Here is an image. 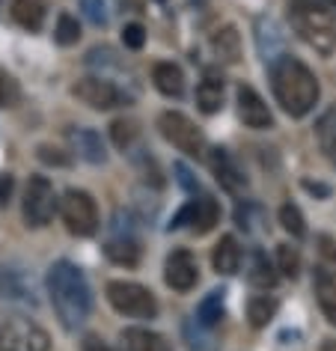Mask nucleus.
Instances as JSON below:
<instances>
[{
    "instance_id": "nucleus-1",
    "label": "nucleus",
    "mask_w": 336,
    "mask_h": 351,
    "mask_svg": "<svg viewBox=\"0 0 336 351\" xmlns=\"http://www.w3.org/2000/svg\"><path fill=\"white\" fill-rule=\"evenodd\" d=\"M271 90L280 108L295 119L307 117L318 104V95H322V86H318L315 75L309 72V66L289 54H283L271 63Z\"/></svg>"
},
{
    "instance_id": "nucleus-2",
    "label": "nucleus",
    "mask_w": 336,
    "mask_h": 351,
    "mask_svg": "<svg viewBox=\"0 0 336 351\" xmlns=\"http://www.w3.org/2000/svg\"><path fill=\"white\" fill-rule=\"evenodd\" d=\"M48 295H51V304H54V313L69 330L81 328L90 319V310H93L90 286H86V277L81 274V268L72 265V262L60 259L48 268Z\"/></svg>"
},
{
    "instance_id": "nucleus-3",
    "label": "nucleus",
    "mask_w": 336,
    "mask_h": 351,
    "mask_svg": "<svg viewBox=\"0 0 336 351\" xmlns=\"http://www.w3.org/2000/svg\"><path fill=\"white\" fill-rule=\"evenodd\" d=\"M289 21L298 36L318 54L336 51V19L327 0H289Z\"/></svg>"
},
{
    "instance_id": "nucleus-4",
    "label": "nucleus",
    "mask_w": 336,
    "mask_h": 351,
    "mask_svg": "<svg viewBox=\"0 0 336 351\" xmlns=\"http://www.w3.org/2000/svg\"><path fill=\"white\" fill-rule=\"evenodd\" d=\"M108 301L117 313L128 319H155L158 301L146 286L131 283V280H110L108 283Z\"/></svg>"
},
{
    "instance_id": "nucleus-5",
    "label": "nucleus",
    "mask_w": 336,
    "mask_h": 351,
    "mask_svg": "<svg viewBox=\"0 0 336 351\" xmlns=\"http://www.w3.org/2000/svg\"><path fill=\"white\" fill-rule=\"evenodd\" d=\"M158 128H161V134L170 140L179 152L191 155V158H200L206 152V137H202V131L193 125L184 113H179V110L161 113V117H158Z\"/></svg>"
},
{
    "instance_id": "nucleus-6",
    "label": "nucleus",
    "mask_w": 336,
    "mask_h": 351,
    "mask_svg": "<svg viewBox=\"0 0 336 351\" xmlns=\"http://www.w3.org/2000/svg\"><path fill=\"white\" fill-rule=\"evenodd\" d=\"M60 212H63V221L69 226V232L81 235H93L99 230V206H95V199L86 194V191H66L63 203H60Z\"/></svg>"
},
{
    "instance_id": "nucleus-7",
    "label": "nucleus",
    "mask_w": 336,
    "mask_h": 351,
    "mask_svg": "<svg viewBox=\"0 0 336 351\" xmlns=\"http://www.w3.org/2000/svg\"><path fill=\"white\" fill-rule=\"evenodd\" d=\"M51 337L30 319H10L0 324V351H48Z\"/></svg>"
},
{
    "instance_id": "nucleus-8",
    "label": "nucleus",
    "mask_w": 336,
    "mask_h": 351,
    "mask_svg": "<svg viewBox=\"0 0 336 351\" xmlns=\"http://www.w3.org/2000/svg\"><path fill=\"white\" fill-rule=\"evenodd\" d=\"M57 212L54 185L45 176H33L27 191H24V221L30 226H45Z\"/></svg>"
},
{
    "instance_id": "nucleus-9",
    "label": "nucleus",
    "mask_w": 336,
    "mask_h": 351,
    "mask_svg": "<svg viewBox=\"0 0 336 351\" xmlns=\"http://www.w3.org/2000/svg\"><path fill=\"white\" fill-rule=\"evenodd\" d=\"M217 221H220L217 199L211 197V194H200L197 199H191V203L173 217L170 226H173V230H182V226H188V230H193L197 235H206V232L215 230Z\"/></svg>"
},
{
    "instance_id": "nucleus-10",
    "label": "nucleus",
    "mask_w": 336,
    "mask_h": 351,
    "mask_svg": "<svg viewBox=\"0 0 336 351\" xmlns=\"http://www.w3.org/2000/svg\"><path fill=\"white\" fill-rule=\"evenodd\" d=\"M75 95L84 104H90L93 110H110L128 101V95L108 77H84V81L75 84Z\"/></svg>"
},
{
    "instance_id": "nucleus-11",
    "label": "nucleus",
    "mask_w": 336,
    "mask_h": 351,
    "mask_svg": "<svg viewBox=\"0 0 336 351\" xmlns=\"http://www.w3.org/2000/svg\"><path fill=\"white\" fill-rule=\"evenodd\" d=\"M164 280L176 292H191L200 280V265L188 250H173L164 265Z\"/></svg>"
},
{
    "instance_id": "nucleus-12",
    "label": "nucleus",
    "mask_w": 336,
    "mask_h": 351,
    "mask_svg": "<svg viewBox=\"0 0 336 351\" xmlns=\"http://www.w3.org/2000/svg\"><path fill=\"white\" fill-rule=\"evenodd\" d=\"M208 164H211L215 179L220 182V188H224L226 194H244V191H247V176L238 170L235 158L229 155L226 149H211Z\"/></svg>"
},
{
    "instance_id": "nucleus-13",
    "label": "nucleus",
    "mask_w": 336,
    "mask_h": 351,
    "mask_svg": "<svg viewBox=\"0 0 336 351\" xmlns=\"http://www.w3.org/2000/svg\"><path fill=\"white\" fill-rule=\"evenodd\" d=\"M238 117H241V122L247 128H271L274 125V117L268 110V104L262 101V95L253 90V86H238Z\"/></svg>"
},
{
    "instance_id": "nucleus-14",
    "label": "nucleus",
    "mask_w": 336,
    "mask_h": 351,
    "mask_svg": "<svg viewBox=\"0 0 336 351\" xmlns=\"http://www.w3.org/2000/svg\"><path fill=\"white\" fill-rule=\"evenodd\" d=\"M69 140H72V146H75V152L84 158V161H90V164H101L104 161V143H101V134L99 131H93V128H72L69 131Z\"/></svg>"
},
{
    "instance_id": "nucleus-15",
    "label": "nucleus",
    "mask_w": 336,
    "mask_h": 351,
    "mask_svg": "<svg viewBox=\"0 0 336 351\" xmlns=\"http://www.w3.org/2000/svg\"><path fill=\"white\" fill-rule=\"evenodd\" d=\"M152 81L158 86V93L167 99H179L184 93V75L176 63H155L152 66Z\"/></svg>"
},
{
    "instance_id": "nucleus-16",
    "label": "nucleus",
    "mask_w": 336,
    "mask_h": 351,
    "mask_svg": "<svg viewBox=\"0 0 336 351\" xmlns=\"http://www.w3.org/2000/svg\"><path fill=\"white\" fill-rule=\"evenodd\" d=\"M197 104L202 113H217L224 108V77L215 72H206L197 86Z\"/></svg>"
},
{
    "instance_id": "nucleus-17",
    "label": "nucleus",
    "mask_w": 336,
    "mask_h": 351,
    "mask_svg": "<svg viewBox=\"0 0 336 351\" xmlns=\"http://www.w3.org/2000/svg\"><path fill=\"white\" fill-rule=\"evenodd\" d=\"M122 342H125L128 351H170V342L149 328H125Z\"/></svg>"
},
{
    "instance_id": "nucleus-18",
    "label": "nucleus",
    "mask_w": 336,
    "mask_h": 351,
    "mask_svg": "<svg viewBox=\"0 0 336 351\" xmlns=\"http://www.w3.org/2000/svg\"><path fill=\"white\" fill-rule=\"evenodd\" d=\"M211 262H215V271H220V274H235V271L241 268V247H238L235 235H224V239L217 241Z\"/></svg>"
},
{
    "instance_id": "nucleus-19",
    "label": "nucleus",
    "mask_w": 336,
    "mask_h": 351,
    "mask_svg": "<svg viewBox=\"0 0 336 351\" xmlns=\"http://www.w3.org/2000/svg\"><path fill=\"white\" fill-rule=\"evenodd\" d=\"M12 15L21 27L39 30L42 24H45V15H48V0H15Z\"/></svg>"
},
{
    "instance_id": "nucleus-20",
    "label": "nucleus",
    "mask_w": 336,
    "mask_h": 351,
    "mask_svg": "<svg viewBox=\"0 0 336 351\" xmlns=\"http://www.w3.org/2000/svg\"><path fill=\"white\" fill-rule=\"evenodd\" d=\"M211 51L217 54V60H224V63H238V57H241V36H238L235 27H220L215 36H211Z\"/></svg>"
},
{
    "instance_id": "nucleus-21",
    "label": "nucleus",
    "mask_w": 336,
    "mask_h": 351,
    "mask_svg": "<svg viewBox=\"0 0 336 351\" xmlns=\"http://www.w3.org/2000/svg\"><path fill=\"white\" fill-rule=\"evenodd\" d=\"M110 262H117V265H125V268H134L140 262V247L137 241L131 239V235H119V239H110L108 247H104Z\"/></svg>"
},
{
    "instance_id": "nucleus-22",
    "label": "nucleus",
    "mask_w": 336,
    "mask_h": 351,
    "mask_svg": "<svg viewBox=\"0 0 336 351\" xmlns=\"http://www.w3.org/2000/svg\"><path fill=\"white\" fill-rule=\"evenodd\" d=\"M224 295H226L224 289H215V292H208V295L200 301V306H197V322L206 324L208 330L215 328V324H220V319H224V313H226Z\"/></svg>"
},
{
    "instance_id": "nucleus-23",
    "label": "nucleus",
    "mask_w": 336,
    "mask_h": 351,
    "mask_svg": "<svg viewBox=\"0 0 336 351\" xmlns=\"http://www.w3.org/2000/svg\"><path fill=\"white\" fill-rule=\"evenodd\" d=\"M313 283H315V298H318V304H322L324 319L331 324H336V280L315 268V280H313Z\"/></svg>"
},
{
    "instance_id": "nucleus-24",
    "label": "nucleus",
    "mask_w": 336,
    "mask_h": 351,
    "mask_svg": "<svg viewBox=\"0 0 336 351\" xmlns=\"http://www.w3.org/2000/svg\"><path fill=\"white\" fill-rule=\"evenodd\" d=\"M315 137L322 152L336 164V108H327L315 122Z\"/></svg>"
},
{
    "instance_id": "nucleus-25",
    "label": "nucleus",
    "mask_w": 336,
    "mask_h": 351,
    "mask_svg": "<svg viewBox=\"0 0 336 351\" xmlns=\"http://www.w3.org/2000/svg\"><path fill=\"white\" fill-rule=\"evenodd\" d=\"M250 283L256 286V289H274L277 286V271H274V265H271V259L265 256L262 250H256L253 253V262H250Z\"/></svg>"
},
{
    "instance_id": "nucleus-26",
    "label": "nucleus",
    "mask_w": 336,
    "mask_h": 351,
    "mask_svg": "<svg viewBox=\"0 0 336 351\" xmlns=\"http://www.w3.org/2000/svg\"><path fill=\"white\" fill-rule=\"evenodd\" d=\"M0 298H6V301H33V292L24 286V280L15 271L0 265Z\"/></svg>"
},
{
    "instance_id": "nucleus-27",
    "label": "nucleus",
    "mask_w": 336,
    "mask_h": 351,
    "mask_svg": "<svg viewBox=\"0 0 336 351\" xmlns=\"http://www.w3.org/2000/svg\"><path fill=\"white\" fill-rule=\"evenodd\" d=\"M274 313H277V301H274L271 295H253L250 304H247V319H250L253 328H265Z\"/></svg>"
},
{
    "instance_id": "nucleus-28",
    "label": "nucleus",
    "mask_w": 336,
    "mask_h": 351,
    "mask_svg": "<svg viewBox=\"0 0 336 351\" xmlns=\"http://www.w3.org/2000/svg\"><path fill=\"white\" fill-rule=\"evenodd\" d=\"M184 339H188L191 351H215V342H211V337H208V328L200 324L197 319L184 322Z\"/></svg>"
},
{
    "instance_id": "nucleus-29",
    "label": "nucleus",
    "mask_w": 336,
    "mask_h": 351,
    "mask_svg": "<svg viewBox=\"0 0 336 351\" xmlns=\"http://www.w3.org/2000/svg\"><path fill=\"white\" fill-rule=\"evenodd\" d=\"M315 247H318V271H324L327 277L336 280V241L331 235H318Z\"/></svg>"
},
{
    "instance_id": "nucleus-30",
    "label": "nucleus",
    "mask_w": 336,
    "mask_h": 351,
    "mask_svg": "<svg viewBox=\"0 0 336 351\" xmlns=\"http://www.w3.org/2000/svg\"><path fill=\"white\" fill-rule=\"evenodd\" d=\"M280 223H283V230H286L291 239H304V235H307L304 215H300V208L295 203H286L280 208Z\"/></svg>"
},
{
    "instance_id": "nucleus-31",
    "label": "nucleus",
    "mask_w": 336,
    "mask_h": 351,
    "mask_svg": "<svg viewBox=\"0 0 336 351\" xmlns=\"http://www.w3.org/2000/svg\"><path fill=\"white\" fill-rule=\"evenodd\" d=\"M54 39L60 42V45H75L77 39H81V24H77V19H72L69 12H63L57 19V30H54Z\"/></svg>"
},
{
    "instance_id": "nucleus-32",
    "label": "nucleus",
    "mask_w": 336,
    "mask_h": 351,
    "mask_svg": "<svg viewBox=\"0 0 336 351\" xmlns=\"http://www.w3.org/2000/svg\"><path fill=\"white\" fill-rule=\"evenodd\" d=\"M277 271L283 277H291V280L298 277L300 256H298V250L291 247V244H280V247H277Z\"/></svg>"
},
{
    "instance_id": "nucleus-33",
    "label": "nucleus",
    "mask_w": 336,
    "mask_h": 351,
    "mask_svg": "<svg viewBox=\"0 0 336 351\" xmlns=\"http://www.w3.org/2000/svg\"><path fill=\"white\" fill-rule=\"evenodd\" d=\"M110 134H113V143H117V149H128L131 146V140H134V122H128V119H117L110 125Z\"/></svg>"
},
{
    "instance_id": "nucleus-34",
    "label": "nucleus",
    "mask_w": 336,
    "mask_h": 351,
    "mask_svg": "<svg viewBox=\"0 0 336 351\" xmlns=\"http://www.w3.org/2000/svg\"><path fill=\"white\" fill-rule=\"evenodd\" d=\"M81 10L93 24H108V12H104V0H81Z\"/></svg>"
},
{
    "instance_id": "nucleus-35",
    "label": "nucleus",
    "mask_w": 336,
    "mask_h": 351,
    "mask_svg": "<svg viewBox=\"0 0 336 351\" xmlns=\"http://www.w3.org/2000/svg\"><path fill=\"white\" fill-rule=\"evenodd\" d=\"M122 42H125V48L131 51H140L146 42V30L140 27V24H125V30H122Z\"/></svg>"
},
{
    "instance_id": "nucleus-36",
    "label": "nucleus",
    "mask_w": 336,
    "mask_h": 351,
    "mask_svg": "<svg viewBox=\"0 0 336 351\" xmlns=\"http://www.w3.org/2000/svg\"><path fill=\"white\" fill-rule=\"evenodd\" d=\"M15 95H19V86H15L12 77L0 69V108H10L15 101Z\"/></svg>"
},
{
    "instance_id": "nucleus-37",
    "label": "nucleus",
    "mask_w": 336,
    "mask_h": 351,
    "mask_svg": "<svg viewBox=\"0 0 336 351\" xmlns=\"http://www.w3.org/2000/svg\"><path fill=\"white\" fill-rule=\"evenodd\" d=\"M173 170H176V179H179V185H182V188H188V191H197V188H200L197 182H193V176H191V170H188L184 164H176Z\"/></svg>"
},
{
    "instance_id": "nucleus-38",
    "label": "nucleus",
    "mask_w": 336,
    "mask_h": 351,
    "mask_svg": "<svg viewBox=\"0 0 336 351\" xmlns=\"http://www.w3.org/2000/svg\"><path fill=\"white\" fill-rule=\"evenodd\" d=\"M39 158L48 164H66V155H60L57 149H51V146H39Z\"/></svg>"
},
{
    "instance_id": "nucleus-39",
    "label": "nucleus",
    "mask_w": 336,
    "mask_h": 351,
    "mask_svg": "<svg viewBox=\"0 0 336 351\" xmlns=\"http://www.w3.org/2000/svg\"><path fill=\"white\" fill-rule=\"evenodd\" d=\"M84 351H113L108 342H101L99 337H86L84 339Z\"/></svg>"
},
{
    "instance_id": "nucleus-40",
    "label": "nucleus",
    "mask_w": 336,
    "mask_h": 351,
    "mask_svg": "<svg viewBox=\"0 0 336 351\" xmlns=\"http://www.w3.org/2000/svg\"><path fill=\"white\" fill-rule=\"evenodd\" d=\"M12 194V176H0V203H6Z\"/></svg>"
},
{
    "instance_id": "nucleus-41",
    "label": "nucleus",
    "mask_w": 336,
    "mask_h": 351,
    "mask_svg": "<svg viewBox=\"0 0 336 351\" xmlns=\"http://www.w3.org/2000/svg\"><path fill=\"white\" fill-rule=\"evenodd\" d=\"M322 351H336V339H324V346Z\"/></svg>"
},
{
    "instance_id": "nucleus-42",
    "label": "nucleus",
    "mask_w": 336,
    "mask_h": 351,
    "mask_svg": "<svg viewBox=\"0 0 336 351\" xmlns=\"http://www.w3.org/2000/svg\"><path fill=\"white\" fill-rule=\"evenodd\" d=\"M331 3H333V6H336V0H331Z\"/></svg>"
}]
</instances>
